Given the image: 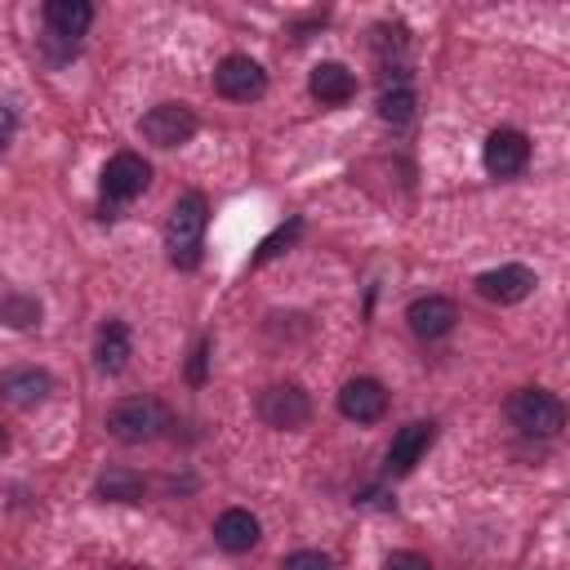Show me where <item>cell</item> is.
<instances>
[{
    "label": "cell",
    "instance_id": "52a82bcc",
    "mask_svg": "<svg viewBox=\"0 0 570 570\" xmlns=\"http://www.w3.org/2000/svg\"><path fill=\"white\" fill-rule=\"evenodd\" d=\"M481 160H485V169H490L494 178H512V174H521V169L530 165V138H525L521 129H494V134L485 138Z\"/></svg>",
    "mask_w": 570,
    "mask_h": 570
},
{
    "label": "cell",
    "instance_id": "7402d4cb",
    "mask_svg": "<svg viewBox=\"0 0 570 570\" xmlns=\"http://www.w3.org/2000/svg\"><path fill=\"white\" fill-rule=\"evenodd\" d=\"M383 570H432V566H428V557H423V552L401 548V552H392V557L383 561Z\"/></svg>",
    "mask_w": 570,
    "mask_h": 570
},
{
    "label": "cell",
    "instance_id": "7c38bea8",
    "mask_svg": "<svg viewBox=\"0 0 570 570\" xmlns=\"http://www.w3.org/2000/svg\"><path fill=\"white\" fill-rule=\"evenodd\" d=\"M49 387H53V379H49L45 370H36V365H13V370L0 374V396H4L9 405H18V410L40 405V401L49 396Z\"/></svg>",
    "mask_w": 570,
    "mask_h": 570
},
{
    "label": "cell",
    "instance_id": "d4e9b609",
    "mask_svg": "<svg viewBox=\"0 0 570 570\" xmlns=\"http://www.w3.org/2000/svg\"><path fill=\"white\" fill-rule=\"evenodd\" d=\"M9 138H13V111H9V107H0V151L9 147Z\"/></svg>",
    "mask_w": 570,
    "mask_h": 570
},
{
    "label": "cell",
    "instance_id": "3957f363",
    "mask_svg": "<svg viewBox=\"0 0 570 570\" xmlns=\"http://www.w3.org/2000/svg\"><path fill=\"white\" fill-rule=\"evenodd\" d=\"M508 419H512L521 432H530V436H552V432H561V423H566V405H561L552 392H543V387H521V392H512V401H508Z\"/></svg>",
    "mask_w": 570,
    "mask_h": 570
},
{
    "label": "cell",
    "instance_id": "9a60e30c",
    "mask_svg": "<svg viewBox=\"0 0 570 570\" xmlns=\"http://www.w3.org/2000/svg\"><path fill=\"white\" fill-rule=\"evenodd\" d=\"M428 445H432V423H405V428L392 436V445H387V468H392V472H410V468L423 459Z\"/></svg>",
    "mask_w": 570,
    "mask_h": 570
},
{
    "label": "cell",
    "instance_id": "30bf717a",
    "mask_svg": "<svg viewBox=\"0 0 570 570\" xmlns=\"http://www.w3.org/2000/svg\"><path fill=\"white\" fill-rule=\"evenodd\" d=\"M530 289H534V272L521 263H503V267L476 276V294L490 303H521Z\"/></svg>",
    "mask_w": 570,
    "mask_h": 570
},
{
    "label": "cell",
    "instance_id": "d6986e66",
    "mask_svg": "<svg viewBox=\"0 0 570 570\" xmlns=\"http://www.w3.org/2000/svg\"><path fill=\"white\" fill-rule=\"evenodd\" d=\"M379 116H383L387 125H405V120L414 116V89H405V85L383 89V94H379Z\"/></svg>",
    "mask_w": 570,
    "mask_h": 570
},
{
    "label": "cell",
    "instance_id": "4316f807",
    "mask_svg": "<svg viewBox=\"0 0 570 570\" xmlns=\"http://www.w3.org/2000/svg\"><path fill=\"white\" fill-rule=\"evenodd\" d=\"M0 450H4V432H0Z\"/></svg>",
    "mask_w": 570,
    "mask_h": 570
},
{
    "label": "cell",
    "instance_id": "e0dca14e",
    "mask_svg": "<svg viewBox=\"0 0 570 570\" xmlns=\"http://www.w3.org/2000/svg\"><path fill=\"white\" fill-rule=\"evenodd\" d=\"M94 361L102 374H120L129 365V330L120 321H107L98 330V343H94Z\"/></svg>",
    "mask_w": 570,
    "mask_h": 570
},
{
    "label": "cell",
    "instance_id": "277c9868",
    "mask_svg": "<svg viewBox=\"0 0 570 570\" xmlns=\"http://www.w3.org/2000/svg\"><path fill=\"white\" fill-rule=\"evenodd\" d=\"M258 414L267 428H281V432H298L307 428L312 419V396L298 387V383H276L258 396Z\"/></svg>",
    "mask_w": 570,
    "mask_h": 570
},
{
    "label": "cell",
    "instance_id": "5b68a950",
    "mask_svg": "<svg viewBox=\"0 0 570 570\" xmlns=\"http://www.w3.org/2000/svg\"><path fill=\"white\" fill-rule=\"evenodd\" d=\"M214 89H218L223 98H232V102H254V98H263V89H267V71H263L254 58L232 53V58H223V62L214 67Z\"/></svg>",
    "mask_w": 570,
    "mask_h": 570
},
{
    "label": "cell",
    "instance_id": "44dd1931",
    "mask_svg": "<svg viewBox=\"0 0 570 570\" xmlns=\"http://www.w3.org/2000/svg\"><path fill=\"white\" fill-rule=\"evenodd\" d=\"M285 570H330V557L303 548V552H289V557H285Z\"/></svg>",
    "mask_w": 570,
    "mask_h": 570
},
{
    "label": "cell",
    "instance_id": "9c48e42d",
    "mask_svg": "<svg viewBox=\"0 0 570 570\" xmlns=\"http://www.w3.org/2000/svg\"><path fill=\"white\" fill-rule=\"evenodd\" d=\"M338 410L352 423H374L387 410V392H383L379 379H347L343 392H338Z\"/></svg>",
    "mask_w": 570,
    "mask_h": 570
},
{
    "label": "cell",
    "instance_id": "8fae6325",
    "mask_svg": "<svg viewBox=\"0 0 570 570\" xmlns=\"http://www.w3.org/2000/svg\"><path fill=\"white\" fill-rule=\"evenodd\" d=\"M405 321H410V330H414L419 338H441V334L454 330L459 312H454V303H450L445 294H423V298H414V303L405 307Z\"/></svg>",
    "mask_w": 570,
    "mask_h": 570
},
{
    "label": "cell",
    "instance_id": "603a6c76",
    "mask_svg": "<svg viewBox=\"0 0 570 570\" xmlns=\"http://www.w3.org/2000/svg\"><path fill=\"white\" fill-rule=\"evenodd\" d=\"M294 236H298V223H289V227H281L276 236H267V240H263V249H258V263H267L272 254H281V245H289Z\"/></svg>",
    "mask_w": 570,
    "mask_h": 570
},
{
    "label": "cell",
    "instance_id": "4fadbf2b",
    "mask_svg": "<svg viewBox=\"0 0 570 570\" xmlns=\"http://www.w3.org/2000/svg\"><path fill=\"white\" fill-rule=\"evenodd\" d=\"M214 543L223 552H249L258 543V517L245 512V508H227L218 521H214Z\"/></svg>",
    "mask_w": 570,
    "mask_h": 570
},
{
    "label": "cell",
    "instance_id": "5bb4252c",
    "mask_svg": "<svg viewBox=\"0 0 570 570\" xmlns=\"http://www.w3.org/2000/svg\"><path fill=\"white\" fill-rule=\"evenodd\" d=\"M307 89H312V98H321V102H347V98L356 94V76H352L343 62H316L312 76H307Z\"/></svg>",
    "mask_w": 570,
    "mask_h": 570
},
{
    "label": "cell",
    "instance_id": "484cf974",
    "mask_svg": "<svg viewBox=\"0 0 570 570\" xmlns=\"http://www.w3.org/2000/svg\"><path fill=\"white\" fill-rule=\"evenodd\" d=\"M116 570H138V566H116Z\"/></svg>",
    "mask_w": 570,
    "mask_h": 570
},
{
    "label": "cell",
    "instance_id": "ffe728a7",
    "mask_svg": "<svg viewBox=\"0 0 570 570\" xmlns=\"http://www.w3.org/2000/svg\"><path fill=\"white\" fill-rule=\"evenodd\" d=\"M36 316H40V303L36 298H27V294H9V298H0V321L4 325H36Z\"/></svg>",
    "mask_w": 570,
    "mask_h": 570
},
{
    "label": "cell",
    "instance_id": "cb8c5ba5",
    "mask_svg": "<svg viewBox=\"0 0 570 570\" xmlns=\"http://www.w3.org/2000/svg\"><path fill=\"white\" fill-rule=\"evenodd\" d=\"M205 356H209V343H200V347H196V356H191V370H187V374H191V383H200V379H205Z\"/></svg>",
    "mask_w": 570,
    "mask_h": 570
},
{
    "label": "cell",
    "instance_id": "ba28073f",
    "mask_svg": "<svg viewBox=\"0 0 570 570\" xmlns=\"http://www.w3.org/2000/svg\"><path fill=\"white\" fill-rule=\"evenodd\" d=\"M147 178H151V165H147L142 156L116 151V156L102 165V196H107V200H129V196H138V191L147 187Z\"/></svg>",
    "mask_w": 570,
    "mask_h": 570
},
{
    "label": "cell",
    "instance_id": "6da1fadb",
    "mask_svg": "<svg viewBox=\"0 0 570 570\" xmlns=\"http://www.w3.org/2000/svg\"><path fill=\"white\" fill-rule=\"evenodd\" d=\"M200 240H205V196L183 191L165 218V254L174 267L191 272L200 263Z\"/></svg>",
    "mask_w": 570,
    "mask_h": 570
},
{
    "label": "cell",
    "instance_id": "2e32d148",
    "mask_svg": "<svg viewBox=\"0 0 570 570\" xmlns=\"http://www.w3.org/2000/svg\"><path fill=\"white\" fill-rule=\"evenodd\" d=\"M45 22H49V36L76 40V36L94 22V9H89L85 0H49V4H45Z\"/></svg>",
    "mask_w": 570,
    "mask_h": 570
},
{
    "label": "cell",
    "instance_id": "8992f818",
    "mask_svg": "<svg viewBox=\"0 0 570 570\" xmlns=\"http://www.w3.org/2000/svg\"><path fill=\"white\" fill-rule=\"evenodd\" d=\"M138 129H142V138L156 142V147H178V142H187V138L196 134V116H191L183 102H160V107H151V111L138 120Z\"/></svg>",
    "mask_w": 570,
    "mask_h": 570
},
{
    "label": "cell",
    "instance_id": "ac0fdd59",
    "mask_svg": "<svg viewBox=\"0 0 570 570\" xmlns=\"http://www.w3.org/2000/svg\"><path fill=\"white\" fill-rule=\"evenodd\" d=\"M98 499H116V503H138L142 499V490H147V481L134 472V468H107L102 476H98Z\"/></svg>",
    "mask_w": 570,
    "mask_h": 570
},
{
    "label": "cell",
    "instance_id": "7a4b0ae2",
    "mask_svg": "<svg viewBox=\"0 0 570 570\" xmlns=\"http://www.w3.org/2000/svg\"><path fill=\"white\" fill-rule=\"evenodd\" d=\"M160 428H165V410H160V401H151V396H125V401H116V405L107 410V432H111L116 441H125V445L151 441Z\"/></svg>",
    "mask_w": 570,
    "mask_h": 570
}]
</instances>
